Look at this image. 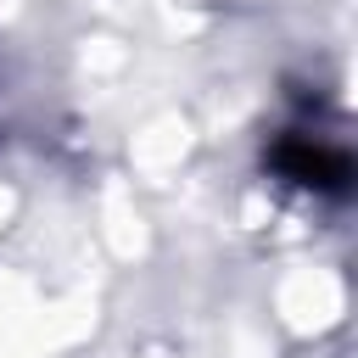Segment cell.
Wrapping results in <instances>:
<instances>
[{"mask_svg": "<svg viewBox=\"0 0 358 358\" xmlns=\"http://www.w3.org/2000/svg\"><path fill=\"white\" fill-rule=\"evenodd\" d=\"M268 162H274L280 179H291V185H302V190H324V196H341L347 179H352L347 145L330 140V134H313V129H285V134L274 140Z\"/></svg>", "mask_w": 358, "mask_h": 358, "instance_id": "cell-1", "label": "cell"}]
</instances>
